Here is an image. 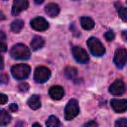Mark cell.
Instances as JSON below:
<instances>
[{"label": "cell", "instance_id": "cell-1", "mask_svg": "<svg viewBox=\"0 0 127 127\" xmlns=\"http://www.w3.org/2000/svg\"><path fill=\"white\" fill-rule=\"evenodd\" d=\"M10 55L15 60H27L30 58V50L23 44H17L12 47Z\"/></svg>", "mask_w": 127, "mask_h": 127}, {"label": "cell", "instance_id": "cell-2", "mask_svg": "<svg viewBox=\"0 0 127 127\" xmlns=\"http://www.w3.org/2000/svg\"><path fill=\"white\" fill-rule=\"evenodd\" d=\"M87 47L90 51V53L95 56V57H101L105 54V48L103 47V45L101 44V42L94 38V37H91L87 40Z\"/></svg>", "mask_w": 127, "mask_h": 127}, {"label": "cell", "instance_id": "cell-3", "mask_svg": "<svg viewBox=\"0 0 127 127\" xmlns=\"http://www.w3.org/2000/svg\"><path fill=\"white\" fill-rule=\"evenodd\" d=\"M11 72L16 79H25L30 74V66L26 64H19L12 66Z\"/></svg>", "mask_w": 127, "mask_h": 127}, {"label": "cell", "instance_id": "cell-4", "mask_svg": "<svg viewBox=\"0 0 127 127\" xmlns=\"http://www.w3.org/2000/svg\"><path fill=\"white\" fill-rule=\"evenodd\" d=\"M79 113V106L75 99H70L64 109V118L66 120L73 119Z\"/></svg>", "mask_w": 127, "mask_h": 127}, {"label": "cell", "instance_id": "cell-5", "mask_svg": "<svg viewBox=\"0 0 127 127\" xmlns=\"http://www.w3.org/2000/svg\"><path fill=\"white\" fill-rule=\"evenodd\" d=\"M51 76V70L46 66H38L34 72V79L38 83L46 82Z\"/></svg>", "mask_w": 127, "mask_h": 127}, {"label": "cell", "instance_id": "cell-6", "mask_svg": "<svg viewBox=\"0 0 127 127\" xmlns=\"http://www.w3.org/2000/svg\"><path fill=\"white\" fill-rule=\"evenodd\" d=\"M113 62L118 68H122L127 62V51L123 48H119L115 51Z\"/></svg>", "mask_w": 127, "mask_h": 127}, {"label": "cell", "instance_id": "cell-7", "mask_svg": "<svg viewBox=\"0 0 127 127\" xmlns=\"http://www.w3.org/2000/svg\"><path fill=\"white\" fill-rule=\"evenodd\" d=\"M72 55H73V58L75 59V61L80 64H85L89 60L87 53L81 47H78V46H74L72 48Z\"/></svg>", "mask_w": 127, "mask_h": 127}, {"label": "cell", "instance_id": "cell-8", "mask_svg": "<svg viewBox=\"0 0 127 127\" xmlns=\"http://www.w3.org/2000/svg\"><path fill=\"white\" fill-rule=\"evenodd\" d=\"M29 6L28 0H14L12 6V14L14 16L19 15L22 11L26 10Z\"/></svg>", "mask_w": 127, "mask_h": 127}, {"label": "cell", "instance_id": "cell-9", "mask_svg": "<svg viewBox=\"0 0 127 127\" xmlns=\"http://www.w3.org/2000/svg\"><path fill=\"white\" fill-rule=\"evenodd\" d=\"M109 91L113 95H121L125 91V84L121 79L115 80L110 86H109Z\"/></svg>", "mask_w": 127, "mask_h": 127}, {"label": "cell", "instance_id": "cell-10", "mask_svg": "<svg viewBox=\"0 0 127 127\" xmlns=\"http://www.w3.org/2000/svg\"><path fill=\"white\" fill-rule=\"evenodd\" d=\"M112 109L117 112L121 113L127 110V100L126 99H112L110 101Z\"/></svg>", "mask_w": 127, "mask_h": 127}, {"label": "cell", "instance_id": "cell-11", "mask_svg": "<svg viewBox=\"0 0 127 127\" xmlns=\"http://www.w3.org/2000/svg\"><path fill=\"white\" fill-rule=\"evenodd\" d=\"M31 27L37 31H45L49 28V23L42 17H37L31 21Z\"/></svg>", "mask_w": 127, "mask_h": 127}, {"label": "cell", "instance_id": "cell-12", "mask_svg": "<svg viewBox=\"0 0 127 127\" xmlns=\"http://www.w3.org/2000/svg\"><path fill=\"white\" fill-rule=\"evenodd\" d=\"M49 94L51 96L52 99L54 100H60L64 97V88L60 85H54L50 88L49 90Z\"/></svg>", "mask_w": 127, "mask_h": 127}, {"label": "cell", "instance_id": "cell-13", "mask_svg": "<svg viewBox=\"0 0 127 127\" xmlns=\"http://www.w3.org/2000/svg\"><path fill=\"white\" fill-rule=\"evenodd\" d=\"M45 11L48 14V16L54 18V17H56V16L59 15V13H60V7H59V5H57L55 3H50V4H48L46 6Z\"/></svg>", "mask_w": 127, "mask_h": 127}, {"label": "cell", "instance_id": "cell-14", "mask_svg": "<svg viewBox=\"0 0 127 127\" xmlns=\"http://www.w3.org/2000/svg\"><path fill=\"white\" fill-rule=\"evenodd\" d=\"M28 105L31 109L33 110H37L41 107V98L39 95L37 94H34L32 95L29 99H28Z\"/></svg>", "mask_w": 127, "mask_h": 127}, {"label": "cell", "instance_id": "cell-15", "mask_svg": "<svg viewBox=\"0 0 127 127\" xmlns=\"http://www.w3.org/2000/svg\"><path fill=\"white\" fill-rule=\"evenodd\" d=\"M44 44H45V41H44V39H43L42 37H40V36H35V37L33 38V40L31 41V48H32V50H34V51H38V50H40L41 48H43Z\"/></svg>", "mask_w": 127, "mask_h": 127}, {"label": "cell", "instance_id": "cell-16", "mask_svg": "<svg viewBox=\"0 0 127 127\" xmlns=\"http://www.w3.org/2000/svg\"><path fill=\"white\" fill-rule=\"evenodd\" d=\"M80 24L83 29L85 30H91L94 27V22L89 17H81L80 18Z\"/></svg>", "mask_w": 127, "mask_h": 127}, {"label": "cell", "instance_id": "cell-17", "mask_svg": "<svg viewBox=\"0 0 127 127\" xmlns=\"http://www.w3.org/2000/svg\"><path fill=\"white\" fill-rule=\"evenodd\" d=\"M23 27H24V22L21 19H16L11 24V30L14 33H19Z\"/></svg>", "mask_w": 127, "mask_h": 127}, {"label": "cell", "instance_id": "cell-18", "mask_svg": "<svg viewBox=\"0 0 127 127\" xmlns=\"http://www.w3.org/2000/svg\"><path fill=\"white\" fill-rule=\"evenodd\" d=\"M115 6H116V10H117V13H118L119 17L123 21L127 22V8L123 7L121 4H118V3H116Z\"/></svg>", "mask_w": 127, "mask_h": 127}, {"label": "cell", "instance_id": "cell-19", "mask_svg": "<svg viewBox=\"0 0 127 127\" xmlns=\"http://www.w3.org/2000/svg\"><path fill=\"white\" fill-rule=\"evenodd\" d=\"M10 121H11V116H10V114H9L6 110L2 109L1 112H0V125L4 126V125L8 124Z\"/></svg>", "mask_w": 127, "mask_h": 127}, {"label": "cell", "instance_id": "cell-20", "mask_svg": "<svg viewBox=\"0 0 127 127\" xmlns=\"http://www.w3.org/2000/svg\"><path fill=\"white\" fill-rule=\"evenodd\" d=\"M60 124L61 123L56 116H50L46 122V125L48 127H58V126H60Z\"/></svg>", "mask_w": 127, "mask_h": 127}, {"label": "cell", "instance_id": "cell-21", "mask_svg": "<svg viewBox=\"0 0 127 127\" xmlns=\"http://www.w3.org/2000/svg\"><path fill=\"white\" fill-rule=\"evenodd\" d=\"M76 69L74 67H66L64 69V74L66 75L67 78L69 79H73L75 76H76Z\"/></svg>", "mask_w": 127, "mask_h": 127}, {"label": "cell", "instance_id": "cell-22", "mask_svg": "<svg viewBox=\"0 0 127 127\" xmlns=\"http://www.w3.org/2000/svg\"><path fill=\"white\" fill-rule=\"evenodd\" d=\"M104 37H105V39H106L108 42H110V41H113V40H114L115 35H114V33H113L112 31H107V32L104 34Z\"/></svg>", "mask_w": 127, "mask_h": 127}, {"label": "cell", "instance_id": "cell-23", "mask_svg": "<svg viewBox=\"0 0 127 127\" xmlns=\"http://www.w3.org/2000/svg\"><path fill=\"white\" fill-rule=\"evenodd\" d=\"M115 126H127V119L126 118H120L119 120H117L115 122Z\"/></svg>", "mask_w": 127, "mask_h": 127}, {"label": "cell", "instance_id": "cell-24", "mask_svg": "<svg viewBox=\"0 0 127 127\" xmlns=\"http://www.w3.org/2000/svg\"><path fill=\"white\" fill-rule=\"evenodd\" d=\"M18 88H19L20 91L25 92V91H27V90L29 89V84L26 83V82H22V83H20V84L18 85Z\"/></svg>", "mask_w": 127, "mask_h": 127}, {"label": "cell", "instance_id": "cell-25", "mask_svg": "<svg viewBox=\"0 0 127 127\" xmlns=\"http://www.w3.org/2000/svg\"><path fill=\"white\" fill-rule=\"evenodd\" d=\"M9 109H10V111H11V112H16V111L18 110V106H17V104H16V103H12V104H10Z\"/></svg>", "mask_w": 127, "mask_h": 127}, {"label": "cell", "instance_id": "cell-26", "mask_svg": "<svg viewBox=\"0 0 127 127\" xmlns=\"http://www.w3.org/2000/svg\"><path fill=\"white\" fill-rule=\"evenodd\" d=\"M0 98H1V104H5L7 102V100H8V97L4 93H1L0 94Z\"/></svg>", "mask_w": 127, "mask_h": 127}, {"label": "cell", "instance_id": "cell-27", "mask_svg": "<svg viewBox=\"0 0 127 127\" xmlns=\"http://www.w3.org/2000/svg\"><path fill=\"white\" fill-rule=\"evenodd\" d=\"M0 78H1V82H2V83L8 82V79H9V78H8V75H6V74H4V73L1 74V77H0Z\"/></svg>", "mask_w": 127, "mask_h": 127}, {"label": "cell", "instance_id": "cell-28", "mask_svg": "<svg viewBox=\"0 0 127 127\" xmlns=\"http://www.w3.org/2000/svg\"><path fill=\"white\" fill-rule=\"evenodd\" d=\"M98 124L95 122V121H88V122H86L83 126H87V127H89V126H93V127H95V126H97Z\"/></svg>", "mask_w": 127, "mask_h": 127}, {"label": "cell", "instance_id": "cell-29", "mask_svg": "<svg viewBox=\"0 0 127 127\" xmlns=\"http://www.w3.org/2000/svg\"><path fill=\"white\" fill-rule=\"evenodd\" d=\"M121 36H122V39H123L124 41H126V42H127V30H124V31H122V34H121Z\"/></svg>", "mask_w": 127, "mask_h": 127}, {"label": "cell", "instance_id": "cell-30", "mask_svg": "<svg viewBox=\"0 0 127 127\" xmlns=\"http://www.w3.org/2000/svg\"><path fill=\"white\" fill-rule=\"evenodd\" d=\"M6 45H5V43L4 42H1V51L4 53V52H6Z\"/></svg>", "mask_w": 127, "mask_h": 127}, {"label": "cell", "instance_id": "cell-31", "mask_svg": "<svg viewBox=\"0 0 127 127\" xmlns=\"http://www.w3.org/2000/svg\"><path fill=\"white\" fill-rule=\"evenodd\" d=\"M0 34H1V42H4V40H5V35H4V32H3V31H1V32H0Z\"/></svg>", "mask_w": 127, "mask_h": 127}, {"label": "cell", "instance_id": "cell-32", "mask_svg": "<svg viewBox=\"0 0 127 127\" xmlns=\"http://www.w3.org/2000/svg\"><path fill=\"white\" fill-rule=\"evenodd\" d=\"M34 1H35V3H36V4H42L45 0H34Z\"/></svg>", "mask_w": 127, "mask_h": 127}, {"label": "cell", "instance_id": "cell-33", "mask_svg": "<svg viewBox=\"0 0 127 127\" xmlns=\"http://www.w3.org/2000/svg\"><path fill=\"white\" fill-rule=\"evenodd\" d=\"M33 126H39V127H41V124H39V123H35V124H33Z\"/></svg>", "mask_w": 127, "mask_h": 127}, {"label": "cell", "instance_id": "cell-34", "mask_svg": "<svg viewBox=\"0 0 127 127\" xmlns=\"http://www.w3.org/2000/svg\"><path fill=\"white\" fill-rule=\"evenodd\" d=\"M74 1H77V0H74Z\"/></svg>", "mask_w": 127, "mask_h": 127}, {"label": "cell", "instance_id": "cell-35", "mask_svg": "<svg viewBox=\"0 0 127 127\" xmlns=\"http://www.w3.org/2000/svg\"><path fill=\"white\" fill-rule=\"evenodd\" d=\"M4 1H6V0H4Z\"/></svg>", "mask_w": 127, "mask_h": 127}]
</instances>
